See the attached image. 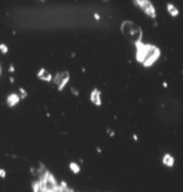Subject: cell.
<instances>
[{
    "label": "cell",
    "mask_w": 183,
    "mask_h": 192,
    "mask_svg": "<svg viewBox=\"0 0 183 192\" xmlns=\"http://www.w3.org/2000/svg\"><path fill=\"white\" fill-rule=\"evenodd\" d=\"M157 116L164 123H173L181 116L182 107L178 99L173 97H163L157 103Z\"/></svg>",
    "instance_id": "1"
},
{
    "label": "cell",
    "mask_w": 183,
    "mask_h": 192,
    "mask_svg": "<svg viewBox=\"0 0 183 192\" xmlns=\"http://www.w3.org/2000/svg\"><path fill=\"white\" fill-rule=\"evenodd\" d=\"M158 58V50H156L152 46H143L138 51V59L143 62L145 65H149Z\"/></svg>",
    "instance_id": "2"
},
{
    "label": "cell",
    "mask_w": 183,
    "mask_h": 192,
    "mask_svg": "<svg viewBox=\"0 0 183 192\" xmlns=\"http://www.w3.org/2000/svg\"><path fill=\"white\" fill-rule=\"evenodd\" d=\"M123 33H124L125 38H128L130 41H133V43H137L140 39V35H142L139 26L135 25L134 23H125L123 26Z\"/></svg>",
    "instance_id": "3"
},
{
    "label": "cell",
    "mask_w": 183,
    "mask_h": 192,
    "mask_svg": "<svg viewBox=\"0 0 183 192\" xmlns=\"http://www.w3.org/2000/svg\"><path fill=\"white\" fill-rule=\"evenodd\" d=\"M163 163H164V166H167V167H172L174 165V158H173L171 154H166V156L163 157Z\"/></svg>",
    "instance_id": "4"
},
{
    "label": "cell",
    "mask_w": 183,
    "mask_h": 192,
    "mask_svg": "<svg viewBox=\"0 0 183 192\" xmlns=\"http://www.w3.org/2000/svg\"><path fill=\"white\" fill-rule=\"evenodd\" d=\"M72 168H73V171H74V172H78V171H79V168H78L77 165H72Z\"/></svg>",
    "instance_id": "5"
}]
</instances>
